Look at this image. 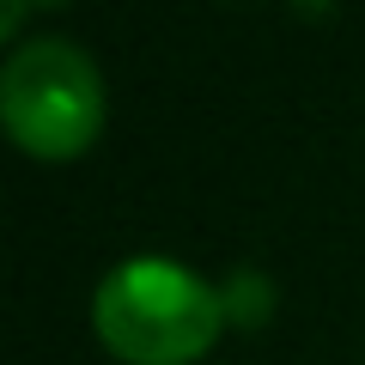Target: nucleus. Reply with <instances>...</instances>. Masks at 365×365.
Returning a JSON list of instances; mask_svg holds the SVG:
<instances>
[{
  "label": "nucleus",
  "instance_id": "nucleus-2",
  "mask_svg": "<svg viewBox=\"0 0 365 365\" xmlns=\"http://www.w3.org/2000/svg\"><path fill=\"white\" fill-rule=\"evenodd\" d=\"M0 122L19 153L67 165L104 134V73L73 37H31L0 67Z\"/></svg>",
  "mask_w": 365,
  "mask_h": 365
},
{
  "label": "nucleus",
  "instance_id": "nucleus-1",
  "mask_svg": "<svg viewBox=\"0 0 365 365\" xmlns=\"http://www.w3.org/2000/svg\"><path fill=\"white\" fill-rule=\"evenodd\" d=\"M225 329V292L170 256H128L91 292V335L122 365H195Z\"/></svg>",
  "mask_w": 365,
  "mask_h": 365
}]
</instances>
